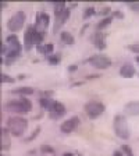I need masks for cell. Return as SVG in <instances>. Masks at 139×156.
I'll list each match as a JSON object with an SVG mask.
<instances>
[{"label": "cell", "mask_w": 139, "mask_h": 156, "mask_svg": "<svg viewBox=\"0 0 139 156\" xmlns=\"http://www.w3.org/2000/svg\"><path fill=\"white\" fill-rule=\"evenodd\" d=\"M39 106L42 107V109H45V110H49L50 109V106H52L53 103V99L52 98H39Z\"/></svg>", "instance_id": "603a6c76"}, {"label": "cell", "mask_w": 139, "mask_h": 156, "mask_svg": "<svg viewBox=\"0 0 139 156\" xmlns=\"http://www.w3.org/2000/svg\"><path fill=\"white\" fill-rule=\"evenodd\" d=\"M63 156H77V155H75V153H71V152H65Z\"/></svg>", "instance_id": "f35d334b"}, {"label": "cell", "mask_w": 139, "mask_h": 156, "mask_svg": "<svg viewBox=\"0 0 139 156\" xmlns=\"http://www.w3.org/2000/svg\"><path fill=\"white\" fill-rule=\"evenodd\" d=\"M60 41H61L64 45H67V46H71V45H74V36L71 35L70 32H67V31H63L61 34H60Z\"/></svg>", "instance_id": "ffe728a7"}, {"label": "cell", "mask_w": 139, "mask_h": 156, "mask_svg": "<svg viewBox=\"0 0 139 156\" xmlns=\"http://www.w3.org/2000/svg\"><path fill=\"white\" fill-rule=\"evenodd\" d=\"M111 156H125V155H124V152H123L121 149H116V151L113 152V155H111Z\"/></svg>", "instance_id": "8d00e7d4"}, {"label": "cell", "mask_w": 139, "mask_h": 156, "mask_svg": "<svg viewBox=\"0 0 139 156\" xmlns=\"http://www.w3.org/2000/svg\"><path fill=\"white\" fill-rule=\"evenodd\" d=\"M36 50H38V53H42V55H45L46 57H47V56L53 55L54 45H53V43H46V45L40 43V45H36Z\"/></svg>", "instance_id": "d6986e66"}, {"label": "cell", "mask_w": 139, "mask_h": 156, "mask_svg": "<svg viewBox=\"0 0 139 156\" xmlns=\"http://www.w3.org/2000/svg\"><path fill=\"white\" fill-rule=\"evenodd\" d=\"M77 156H82V155H79V153H77Z\"/></svg>", "instance_id": "60d3db41"}, {"label": "cell", "mask_w": 139, "mask_h": 156, "mask_svg": "<svg viewBox=\"0 0 139 156\" xmlns=\"http://www.w3.org/2000/svg\"><path fill=\"white\" fill-rule=\"evenodd\" d=\"M106 34L102 32V31H96V32L92 35L91 41L95 45V48H97L99 50H104L107 48V42H106Z\"/></svg>", "instance_id": "8fae6325"}, {"label": "cell", "mask_w": 139, "mask_h": 156, "mask_svg": "<svg viewBox=\"0 0 139 156\" xmlns=\"http://www.w3.org/2000/svg\"><path fill=\"white\" fill-rule=\"evenodd\" d=\"M124 113H125V116H131V117L139 116V101L128 102L124 106Z\"/></svg>", "instance_id": "4fadbf2b"}, {"label": "cell", "mask_w": 139, "mask_h": 156, "mask_svg": "<svg viewBox=\"0 0 139 156\" xmlns=\"http://www.w3.org/2000/svg\"><path fill=\"white\" fill-rule=\"evenodd\" d=\"M135 62H136V63H138V64H139V56H136V57H135Z\"/></svg>", "instance_id": "ab89813d"}, {"label": "cell", "mask_w": 139, "mask_h": 156, "mask_svg": "<svg viewBox=\"0 0 139 156\" xmlns=\"http://www.w3.org/2000/svg\"><path fill=\"white\" fill-rule=\"evenodd\" d=\"M128 7H130V9L132 10L134 13L139 14V2H136V3H131V4H130V6H128Z\"/></svg>", "instance_id": "d6a6232c"}, {"label": "cell", "mask_w": 139, "mask_h": 156, "mask_svg": "<svg viewBox=\"0 0 139 156\" xmlns=\"http://www.w3.org/2000/svg\"><path fill=\"white\" fill-rule=\"evenodd\" d=\"M88 63L97 70H106L111 66V58L104 53H97L88 58Z\"/></svg>", "instance_id": "52a82bcc"}, {"label": "cell", "mask_w": 139, "mask_h": 156, "mask_svg": "<svg viewBox=\"0 0 139 156\" xmlns=\"http://www.w3.org/2000/svg\"><path fill=\"white\" fill-rule=\"evenodd\" d=\"M50 25V16L47 13H38L35 20V27L39 31H46Z\"/></svg>", "instance_id": "7c38bea8"}, {"label": "cell", "mask_w": 139, "mask_h": 156, "mask_svg": "<svg viewBox=\"0 0 139 156\" xmlns=\"http://www.w3.org/2000/svg\"><path fill=\"white\" fill-rule=\"evenodd\" d=\"M109 13H111V9L110 6H106L97 11V16H104V18H106V17H109Z\"/></svg>", "instance_id": "f1b7e54d"}, {"label": "cell", "mask_w": 139, "mask_h": 156, "mask_svg": "<svg viewBox=\"0 0 139 156\" xmlns=\"http://www.w3.org/2000/svg\"><path fill=\"white\" fill-rule=\"evenodd\" d=\"M25 20H26V14L24 13L23 10L16 11V13L9 18V21H7V28H9V31L13 34L21 31L24 24H25Z\"/></svg>", "instance_id": "5b68a950"}, {"label": "cell", "mask_w": 139, "mask_h": 156, "mask_svg": "<svg viewBox=\"0 0 139 156\" xmlns=\"http://www.w3.org/2000/svg\"><path fill=\"white\" fill-rule=\"evenodd\" d=\"M40 152H42V153H47V155H54L56 151H54V148H53V146H50V145H42V146H40Z\"/></svg>", "instance_id": "484cf974"}, {"label": "cell", "mask_w": 139, "mask_h": 156, "mask_svg": "<svg viewBox=\"0 0 139 156\" xmlns=\"http://www.w3.org/2000/svg\"><path fill=\"white\" fill-rule=\"evenodd\" d=\"M96 14H97L96 9H95L93 6H89V7H86V9L84 10V14H82V18H84V20H88V18H91V17L96 16Z\"/></svg>", "instance_id": "cb8c5ba5"}, {"label": "cell", "mask_w": 139, "mask_h": 156, "mask_svg": "<svg viewBox=\"0 0 139 156\" xmlns=\"http://www.w3.org/2000/svg\"><path fill=\"white\" fill-rule=\"evenodd\" d=\"M128 50L132 53H135L136 56H139V43H134V45L128 46Z\"/></svg>", "instance_id": "4dcf8cb0"}, {"label": "cell", "mask_w": 139, "mask_h": 156, "mask_svg": "<svg viewBox=\"0 0 139 156\" xmlns=\"http://www.w3.org/2000/svg\"><path fill=\"white\" fill-rule=\"evenodd\" d=\"M11 134H10L9 128L7 127H3L2 128V142H0V146H2V151H9L11 148Z\"/></svg>", "instance_id": "9a60e30c"}, {"label": "cell", "mask_w": 139, "mask_h": 156, "mask_svg": "<svg viewBox=\"0 0 139 156\" xmlns=\"http://www.w3.org/2000/svg\"><path fill=\"white\" fill-rule=\"evenodd\" d=\"M111 17H113V18H117V20H124V13L123 11H120V10H116V11H113V13H111Z\"/></svg>", "instance_id": "1f68e13d"}, {"label": "cell", "mask_w": 139, "mask_h": 156, "mask_svg": "<svg viewBox=\"0 0 139 156\" xmlns=\"http://www.w3.org/2000/svg\"><path fill=\"white\" fill-rule=\"evenodd\" d=\"M11 94L17 95V96H29V95H33L35 94V89L32 87H18V88H14L11 89Z\"/></svg>", "instance_id": "ac0fdd59"}, {"label": "cell", "mask_w": 139, "mask_h": 156, "mask_svg": "<svg viewBox=\"0 0 139 156\" xmlns=\"http://www.w3.org/2000/svg\"><path fill=\"white\" fill-rule=\"evenodd\" d=\"M6 43H7V46H9V49H13V50H19V52H23L24 45H21L18 36L14 35V34H11V35L7 36Z\"/></svg>", "instance_id": "2e32d148"}, {"label": "cell", "mask_w": 139, "mask_h": 156, "mask_svg": "<svg viewBox=\"0 0 139 156\" xmlns=\"http://www.w3.org/2000/svg\"><path fill=\"white\" fill-rule=\"evenodd\" d=\"M43 39H45V31H39L35 25H29L24 34V50L31 52L33 46L43 43Z\"/></svg>", "instance_id": "6da1fadb"}, {"label": "cell", "mask_w": 139, "mask_h": 156, "mask_svg": "<svg viewBox=\"0 0 139 156\" xmlns=\"http://www.w3.org/2000/svg\"><path fill=\"white\" fill-rule=\"evenodd\" d=\"M96 78H100V74H91V75H86L85 80H96Z\"/></svg>", "instance_id": "d590c367"}, {"label": "cell", "mask_w": 139, "mask_h": 156, "mask_svg": "<svg viewBox=\"0 0 139 156\" xmlns=\"http://www.w3.org/2000/svg\"><path fill=\"white\" fill-rule=\"evenodd\" d=\"M84 110L91 120H96L97 117H100L102 114L104 113L106 106H104V103H102V102L91 101V102H88V103H85Z\"/></svg>", "instance_id": "8992f818"}, {"label": "cell", "mask_w": 139, "mask_h": 156, "mask_svg": "<svg viewBox=\"0 0 139 156\" xmlns=\"http://www.w3.org/2000/svg\"><path fill=\"white\" fill-rule=\"evenodd\" d=\"M46 60H47L49 64L57 66V64H60V62H61V55H60V53H53V55L47 56Z\"/></svg>", "instance_id": "7402d4cb"}, {"label": "cell", "mask_w": 139, "mask_h": 156, "mask_svg": "<svg viewBox=\"0 0 139 156\" xmlns=\"http://www.w3.org/2000/svg\"><path fill=\"white\" fill-rule=\"evenodd\" d=\"M113 128L118 138H121V140H124V141L130 140L131 131H130V124H128V120H127L125 114H116V116H114Z\"/></svg>", "instance_id": "277c9868"}, {"label": "cell", "mask_w": 139, "mask_h": 156, "mask_svg": "<svg viewBox=\"0 0 139 156\" xmlns=\"http://www.w3.org/2000/svg\"><path fill=\"white\" fill-rule=\"evenodd\" d=\"M70 14H71V9L67 7V10H64L61 14L58 16H54V25H53V32H58V29L61 28L65 23L70 18Z\"/></svg>", "instance_id": "30bf717a"}, {"label": "cell", "mask_w": 139, "mask_h": 156, "mask_svg": "<svg viewBox=\"0 0 139 156\" xmlns=\"http://www.w3.org/2000/svg\"><path fill=\"white\" fill-rule=\"evenodd\" d=\"M6 109L10 113H16L17 116H23L32 110V103L28 98L18 96L17 99H10L6 103Z\"/></svg>", "instance_id": "7a4b0ae2"}, {"label": "cell", "mask_w": 139, "mask_h": 156, "mask_svg": "<svg viewBox=\"0 0 139 156\" xmlns=\"http://www.w3.org/2000/svg\"><path fill=\"white\" fill-rule=\"evenodd\" d=\"M21 53H23V52H19V50H13V49H9V52L6 53V56H2V57L4 58V64H6V66L14 64V63H16L19 57H21Z\"/></svg>", "instance_id": "5bb4252c"}, {"label": "cell", "mask_w": 139, "mask_h": 156, "mask_svg": "<svg viewBox=\"0 0 139 156\" xmlns=\"http://www.w3.org/2000/svg\"><path fill=\"white\" fill-rule=\"evenodd\" d=\"M111 21H113V17H111V16L103 18L102 21H99V23L96 24V31H103V29L109 28V27H110V24H111Z\"/></svg>", "instance_id": "44dd1931"}, {"label": "cell", "mask_w": 139, "mask_h": 156, "mask_svg": "<svg viewBox=\"0 0 139 156\" xmlns=\"http://www.w3.org/2000/svg\"><path fill=\"white\" fill-rule=\"evenodd\" d=\"M25 77H26L25 74H18L17 75V80H23V78H25Z\"/></svg>", "instance_id": "74e56055"}, {"label": "cell", "mask_w": 139, "mask_h": 156, "mask_svg": "<svg viewBox=\"0 0 139 156\" xmlns=\"http://www.w3.org/2000/svg\"><path fill=\"white\" fill-rule=\"evenodd\" d=\"M120 75L123 78H132L136 75V70L131 63H125V64H123V67L120 68Z\"/></svg>", "instance_id": "e0dca14e"}, {"label": "cell", "mask_w": 139, "mask_h": 156, "mask_svg": "<svg viewBox=\"0 0 139 156\" xmlns=\"http://www.w3.org/2000/svg\"><path fill=\"white\" fill-rule=\"evenodd\" d=\"M47 112H49V117H50L52 120H58V119H61V117L65 116L67 109H65V106L61 102L53 101L52 106H50V109H49Z\"/></svg>", "instance_id": "9c48e42d"}, {"label": "cell", "mask_w": 139, "mask_h": 156, "mask_svg": "<svg viewBox=\"0 0 139 156\" xmlns=\"http://www.w3.org/2000/svg\"><path fill=\"white\" fill-rule=\"evenodd\" d=\"M78 70V66L77 64H70L68 66V73H74Z\"/></svg>", "instance_id": "e575fe53"}, {"label": "cell", "mask_w": 139, "mask_h": 156, "mask_svg": "<svg viewBox=\"0 0 139 156\" xmlns=\"http://www.w3.org/2000/svg\"><path fill=\"white\" fill-rule=\"evenodd\" d=\"M2 82H3V84H7V82H9V84H14V82H16V78L2 73Z\"/></svg>", "instance_id": "4316f807"}, {"label": "cell", "mask_w": 139, "mask_h": 156, "mask_svg": "<svg viewBox=\"0 0 139 156\" xmlns=\"http://www.w3.org/2000/svg\"><path fill=\"white\" fill-rule=\"evenodd\" d=\"M121 151L124 152V155H125V156H135V155H134V152H132V149H131L128 145H123V146H121Z\"/></svg>", "instance_id": "f546056e"}, {"label": "cell", "mask_w": 139, "mask_h": 156, "mask_svg": "<svg viewBox=\"0 0 139 156\" xmlns=\"http://www.w3.org/2000/svg\"><path fill=\"white\" fill-rule=\"evenodd\" d=\"M39 133H40V127H36L35 130H33V133L31 134L29 136H26V138H25V142H31V141H33V140L36 138V136H38V134H39Z\"/></svg>", "instance_id": "83f0119b"}, {"label": "cell", "mask_w": 139, "mask_h": 156, "mask_svg": "<svg viewBox=\"0 0 139 156\" xmlns=\"http://www.w3.org/2000/svg\"><path fill=\"white\" fill-rule=\"evenodd\" d=\"M138 77H139V74H138Z\"/></svg>", "instance_id": "7bdbcfd3"}, {"label": "cell", "mask_w": 139, "mask_h": 156, "mask_svg": "<svg viewBox=\"0 0 139 156\" xmlns=\"http://www.w3.org/2000/svg\"><path fill=\"white\" fill-rule=\"evenodd\" d=\"M53 10H54V16L61 14L64 10H67V4L64 2H60V3H53Z\"/></svg>", "instance_id": "d4e9b609"}, {"label": "cell", "mask_w": 139, "mask_h": 156, "mask_svg": "<svg viewBox=\"0 0 139 156\" xmlns=\"http://www.w3.org/2000/svg\"><path fill=\"white\" fill-rule=\"evenodd\" d=\"M7 128L13 136H23L28 128V120L23 116H11L7 119Z\"/></svg>", "instance_id": "3957f363"}, {"label": "cell", "mask_w": 139, "mask_h": 156, "mask_svg": "<svg viewBox=\"0 0 139 156\" xmlns=\"http://www.w3.org/2000/svg\"><path fill=\"white\" fill-rule=\"evenodd\" d=\"M79 124H81V119L78 116H72L67 120H64V123L60 124V131L63 134H71L79 127Z\"/></svg>", "instance_id": "ba28073f"}, {"label": "cell", "mask_w": 139, "mask_h": 156, "mask_svg": "<svg viewBox=\"0 0 139 156\" xmlns=\"http://www.w3.org/2000/svg\"><path fill=\"white\" fill-rule=\"evenodd\" d=\"M2 156H7V155H2Z\"/></svg>", "instance_id": "b9f144b4"}, {"label": "cell", "mask_w": 139, "mask_h": 156, "mask_svg": "<svg viewBox=\"0 0 139 156\" xmlns=\"http://www.w3.org/2000/svg\"><path fill=\"white\" fill-rule=\"evenodd\" d=\"M54 95L53 91H45V92H40V98H52Z\"/></svg>", "instance_id": "836d02e7"}]
</instances>
